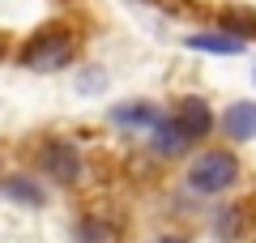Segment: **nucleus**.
<instances>
[{
    "instance_id": "obj_1",
    "label": "nucleus",
    "mask_w": 256,
    "mask_h": 243,
    "mask_svg": "<svg viewBox=\"0 0 256 243\" xmlns=\"http://www.w3.org/2000/svg\"><path fill=\"white\" fill-rule=\"evenodd\" d=\"M73 56H77V34L68 26H47L22 47V64L34 72H56L64 64H73Z\"/></svg>"
},
{
    "instance_id": "obj_2",
    "label": "nucleus",
    "mask_w": 256,
    "mask_h": 243,
    "mask_svg": "<svg viewBox=\"0 0 256 243\" xmlns=\"http://www.w3.org/2000/svg\"><path fill=\"white\" fill-rule=\"evenodd\" d=\"M235 184H239V158L230 150H205L188 166V188L201 192V196H218Z\"/></svg>"
},
{
    "instance_id": "obj_3",
    "label": "nucleus",
    "mask_w": 256,
    "mask_h": 243,
    "mask_svg": "<svg viewBox=\"0 0 256 243\" xmlns=\"http://www.w3.org/2000/svg\"><path fill=\"white\" fill-rule=\"evenodd\" d=\"M38 166L56 184H77L82 180V154H77L73 141H47L38 150Z\"/></svg>"
},
{
    "instance_id": "obj_4",
    "label": "nucleus",
    "mask_w": 256,
    "mask_h": 243,
    "mask_svg": "<svg viewBox=\"0 0 256 243\" xmlns=\"http://www.w3.org/2000/svg\"><path fill=\"white\" fill-rule=\"evenodd\" d=\"M175 124H180V132L188 136V141H201V136H210L214 128V111L205 98H196V94H188V98H180V107H175Z\"/></svg>"
},
{
    "instance_id": "obj_5",
    "label": "nucleus",
    "mask_w": 256,
    "mask_h": 243,
    "mask_svg": "<svg viewBox=\"0 0 256 243\" xmlns=\"http://www.w3.org/2000/svg\"><path fill=\"white\" fill-rule=\"evenodd\" d=\"M158 120H162V111H158L154 102H146V98L116 102V107H111V124H120V128H154Z\"/></svg>"
},
{
    "instance_id": "obj_6",
    "label": "nucleus",
    "mask_w": 256,
    "mask_h": 243,
    "mask_svg": "<svg viewBox=\"0 0 256 243\" xmlns=\"http://www.w3.org/2000/svg\"><path fill=\"white\" fill-rule=\"evenodd\" d=\"M150 150H154L158 158H180V154L188 150V136L180 132V124H175L171 116H162L154 128H150Z\"/></svg>"
},
{
    "instance_id": "obj_7",
    "label": "nucleus",
    "mask_w": 256,
    "mask_h": 243,
    "mask_svg": "<svg viewBox=\"0 0 256 243\" xmlns=\"http://www.w3.org/2000/svg\"><path fill=\"white\" fill-rule=\"evenodd\" d=\"M222 128L230 132V141H252L256 136V102H230Z\"/></svg>"
},
{
    "instance_id": "obj_8",
    "label": "nucleus",
    "mask_w": 256,
    "mask_h": 243,
    "mask_svg": "<svg viewBox=\"0 0 256 243\" xmlns=\"http://www.w3.org/2000/svg\"><path fill=\"white\" fill-rule=\"evenodd\" d=\"M184 47H192V52H210V56H239V52H244V38L226 34V30H222V34L210 30V34H188Z\"/></svg>"
},
{
    "instance_id": "obj_9",
    "label": "nucleus",
    "mask_w": 256,
    "mask_h": 243,
    "mask_svg": "<svg viewBox=\"0 0 256 243\" xmlns=\"http://www.w3.org/2000/svg\"><path fill=\"white\" fill-rule=\"evenodd\" d=\"M4 196L18 200V205H30V209H43V188H38L34 180H26V175H13V180H4Z\"/></svg>"
},
{
    "instance_id": "obj_10",
    "label": "nucleus",
    "mask_w": 256,
    "mask_h": 243,
    "mask_svg": "<svg viewBox=\"0 0 256 243\" xmlns=\"http://www.w3.org/2000/svg\"><path fill=\"white\" fill-rule=\"evenodd\" d=\"M222 30L235 38H256V9H226L222 13Z\"/></svg>"
},
{
    "instance_id": "obj_11",
    "label": "nucleus",
    "mask_w": 256,
    "mask_h": 243,
    "mask_svg": "<svg viewBox=\"0 0 256 243\" xmlns=\"http://www.w3.org/2000/svg\"><path fill=\"white\" fill-rule=\"evenodd\" d=\"M77 243H111V230L98 218H86V222L77 226Z\"/></svg>"
},
{
    "instance_id": "obj_12",
    "label": "nucleus",
    "mask_w": 256,
    "mask_h": 243,
    "mask_svg": "<svg viewBox=\"0 0 256 243\" xmlns=\"http://www.w3.org/2000/svg\"><path fill=\"white\" fill-rule=\"evenodd\" d=\"M239 218H244V214H239V209H226V214L218 218V234H222V239H230V234L239 230Z\"/></svg>"
}]
</instances>
